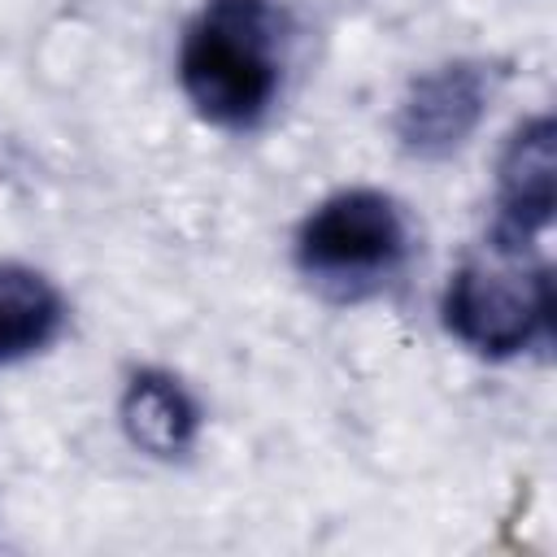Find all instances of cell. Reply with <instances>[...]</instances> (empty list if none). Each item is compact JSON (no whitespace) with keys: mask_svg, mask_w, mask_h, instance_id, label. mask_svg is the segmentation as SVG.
<instances>
[{"mask_svg":"<svg viewBox=\"0 0 557 557\" xmlns=\"http://www.w3.org/2000/svg\"><path fill=\"white\" fill-rule=\"evenodd\" d=\"M278 17L270 0H205L183 30L178 83L213 126H257L278 96Z\"/></svg>","mask_w":557,"mask_h":557,"instance_id":"6da1fadb","label":"cell"},{"mask_svg":"<svg viewBox=\"0 0 557 557\" xmlns=\"http://www.w3.org/2000/svg\"><path fill=\"white\" fill-rule=\"evenodd\" d=\"M117 413H122L126 440L139 453L161 457V461H174V457L191 453V444L200 435V409H196L191 392L165 370L131 374Z\"/></svg>","mask_w":557,"mask_h":557,"instance_id":"8992f818","label":"cell"},{"mask_svg":"<svg viewBox=\"0 0 557 557\" xmlns=\"http://www.w3.org/2000/svg\"><path fill=\"white\" fill-rule=\"evenodd\" d=\"M444 326L457 344L479 357H513L548 335L553 326V278L548 265L527 252L496 248L470 257L444 287Z\"/></svg>","mask_w":557,"mask_h":557,"instance_id":"7a4b0ae2","label":"cell"},{"mask_svg":"<svg viewBox=\"0 0 557 557\" xmlns=\"http://www.w3.org/2000/svg\"><path fill=\"white\" fill-rule=\"evenodd\" d=\"M557 205V126L548 113L522 122L496 165V226L492 244L527 252V244L548 231Z\"/></svg>","mask_w":557,"mask_h":557,"instance_id":"5b68a950","label":"cell"},{"mask_svg":"<svg viewBox=\"0 0 557 557\" xmlns=\"http://www.w3.org/2000/svg\"><path fill=\"white\" fill-rule=\"evenodd\" d=\"M409 252V226L392 196L352 187L326 196L296 231V265L344 296L379 287L400 270Z\"/></svg>","mask_w":557,"mask_h":557,"instance_id":"3957f363","label":"cell"},{"mask_svg":"<svg viewBox=\"0 0 557 557\" xmlns=\"http://www.w3.org/2000/svg\"><path fill=\"white\" fill-rule=\"evenodd\" d=\"M492 74L483 61H444L409 83L396 104V139L418 161L453 157L483 122Z\"/></svg>","mask_w":557,"mask_h":557,"instance_id":"277c9868","label":"cell"},{"mask_svg":"<svg viewBox=\"0 0 557 557\" xmlns=\"http://www.w3.org/2000/svg\"><path fill=\"white\" fill-rule=\"evenodd\" d=\"M65 322L61 292L30 265H0V366L22 361L57 339Z\"/></svg>","mask_w":557,"mask_h":557,"instance_id":"52a82bcc","label":"cell"}]
</instances>
